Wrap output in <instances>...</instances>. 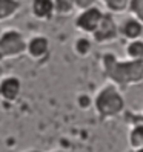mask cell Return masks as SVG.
Here are the masks:
<instances>
[{
  "label": "cell",
  "instance_id": "cell-1",
  "mask_svg": "<svg viewBox=\"0 0 143 152\" xmlns=\"http://www.w3.org/2000/svg\"><path fill=\"white\" fill-rule=\"evenodd\" d=\"M106 77L114 85L126 88L143 82V60H119L114 54L103 56Z\"/></svg>",
  "mask_w": 143,
  "mask_h": 152
},
{
  "label": "cell",
  "instance_id": "cell-2",
  "mask_svg": "<svg viewBox=\"0 0 143 152\" xmlns=\"http://www.w3.org/2000/svg\"><path fill=\"white\" fill-rule=\"evenodd\" d=\"M94 109L100 120H109L125 111V98L117 85L109 83L103 86L94 97Z\"/></svg>",
  "mask_w": 143,
  "mask_h": 152
},
{
  "label": "cell",
  "instance_id": "cell-3",
  "mask_svg": "<svg viewBox=\"0 0 143 152\" xmlns=\"http://www.w3.org/2000/svg\"><path fill=\"white\" fill-rule=\"evenodd\" d=\"M26 45L23 34L17 29H6L0 34V61L11 60L26 54Z\"/></svg>",
  "mask_w": 143,
  "mask_h": 152
},
{
  "label": "cell",
  "instance_id": "cell-4",
  "mask_svg": "<svg viewBox=\"0 0 143 152\" xmlns=\"http://www.w3.org/2000/svg\"><path fill=\"white\" fill-rule=\"evenodd\" d=\"M103 17H105V12L100 10L99 6L88 8V10L78 12L77 19H76V28L82 34L92 35L97 31V28L100 26Z\"/></svg>",
  "mask_w": 143,
  "mask_h": 152
},
{
  "label": "cell",
  "instance_id": "cell-5",
  "mask_svg": "<svg viewBox=\"0 0 143 152\" xmlns=\"http://www.w3.org/2000/svg\"><path fill=\"white\" fill-rule=\"evenodd\" d=\"M119 34H120V28L115 23L112 14L105 12V17H103L100 26L92 34V39L97 43H111L119 37Z\"/></svg>",
  "mask_w": 143,
  "mask_h": 152
},
{
  "label": "cell",
  "instance_id": "cell-6",
  "mask_svg": "<svg viewBox=\"0 0 143 152\" xmlns=\"http://www.w3.org/2000/svg\"><path fill=\"white\" fill-rule=\"evenodd\" d=\"M0 89H2V97L5 102H15L22 92V82L15 75H8L0 80Z\"/></svg>",
  "mask_w": 143,
  "mask_h": 152
},
{
  "label": "cell",
  "instance_id": "cell-7",
  "mask_svg": "<svg viewBox=\"0 0 143 152\" xmlns=\"http://www.w3.org/2000/svg\"><path fill=\"white\" fill-rule=\"evenodd\" d=\"M49 52V40L45 35H34L28 40L26 45V54L32 60H42Z\"/></svg>",
  "mask_w": 143,
  "mask_h": 152
},
{
  "label": "cell",
  "instance_id": "cell-8",
  "mask_svg": "<svg viewBox=\"0 0 143 152\" xmlns=\"http://www.w3.org/2000/svg\"><path fill=\"white\" fill-rule=\"evenodd\" d=\"M32 15L39 20H49L56 14L54 0H32L31 2Z\"/></svg>",
  "mask_w": 143,
  "mask_h": 152
},
{
  "label": "cell",
  "instance_id": "cell-9",
  "mask_svg": "<svg viewBox=\"0 0 143 152\" xmlns=\"http://www.w3.org/2000/svg\"><path fill=\"white\" fill-rule=\"evenodd\" d=\"M120 34L123 35L125 39H128V40L140 39L142 34H143V23L140 20H137L136 17H129V19H126L122 23Z\"/></svg>",
  "mask_w": 143,
  "mask_h": 152
},
{
  "label": "cell",
  "instance_id": "cell-10",
  "mask_svg": "<svg viewBox=\"0 0 143 152\" xmlns=\"http://www.w3.org/2000/svg\"><path fill=\"white\" fill-rule=\"evenodd\" d=\"M20 0H0V22L11 20L20 10Z\"/></svg>",
  "mask_w": 143,
  "mask_h": 152
},
{
  "label": "cell",
  "instance_id": "cell-11",
  "mask_svg": "<svg viewBox=\"0 0 143 152\" xmlns=\"http://www.w3.org/2000/svg\"><path fill=\"white\" fill-rule=\"evenodd\" d=\"M125 54L129 60H143V40H129L125 48Z\"/></svg>",
  "mask_w": 143,
  "mask_h": 152
},
{
  "label": "cell",
  "instance_id": "cell-12",
  "mask_svg": "<svg viewBox=\"0 0 143 152\" xmlns=\"http://www.w3.org/2000/svg\"><path fill=\"white\" fill-rule=\"evenodd\" d=\"M128 141H129V146L132 151H137V149L143 148V121L137 123L136 126L131 128Z\"/></svg>",
  "mask_w": 143,
  "mask_h": 152
},
{
  "label": "cell",
  "instance_id": "cell-13",
  "mask_svg": "<svg viewBox=\"0 0 143 152\" xmlns=\"http://www.w3.org/2000/svg\"><path fill=\"white\" fill-rule=\"evenodd\" d=\"M111 14H122L129 10L131 0H100Z\"/></svg>",
  "mask_w": 143,
  "mask_h": 152
},
{
  "label": "cell",
  "instance_id": "cell-14",
  "mask_svg": "<svg viewBox=\"0 0 143 152\" xmlns=\"http://www.w3.org/2000/svg\"><path fill=\"white\" fill-rule=\"evenodd\" d=\"M56 14L59 15H68L76 11V0H54Z\"/></svg>",
  "mask_w": 143,
  "mask_h": 152
},
{
  "label": "cell",
  "instance_id": "cell-15",
  "mask_svg": "<svg viewBox=\"0 0 143 152\" xmlns=\"http://www.w3.org/2000/svg\"><path fill=\"white\" fill-rule=\"evenodd\" d=\"M74 49L78 56H88L91 52V42L86 37H80L78 40H76L74 43Z\"/></svg>",
  "mask_w": 143,
  "mask_h": 152
},
{
  "label": "cell",
  "instance_id": "cell-16",
  "mask_svg": "<svg viewBox=\"0 0 143 152\" xmlns=\"http://www.w3.org/2000/svg\"><path fill=\"white\" fill-rule=\"evenodd\" d=\"M132 17H136L137 20L143 23V0H131L129 3V10Z\"/></svg>",
  "mask_w": 143,
  "mask_h": 152
},
{
  "label": "cell",
  "instance_id": "cell-17",
  "mask_svg": "<svg viewBox=\"0 0 143 152\" xmlns=\"http://www.w3.org/2000/svg\"><path fill=\"white\" fill-rule=\"evenodd\" d=\"M97 0H76V10L77 11H85L88 8L95 6Z\"/></svg>",
  "mask_w": 143,
  "mask_h": 152
},
{
  "label": "cell",
  "instance_id": "cell-18",
  "mask_svg": "<svg viewBox=\"0 0 143 152\" xmlns=\"http://www.w3.org/2000/svg\"><path fill=\"white\" fill-rule=\"evenodd\" d=\"M26 152H42V151H39V149H31V151H26Z\"/></svg>",
  "mask_w": 143,
  "mask_h": 152
},
{
  "label": "cell",
  "instance_id": "cell-19",
  "mask_svg": "<svg viewBox=\"0 0 143 152\" xmlns=\"http://www.w3.org/2000/svg\"><path fill=\"white\" fill-rule=\"evenodd\" d=\"M2 100H3V97H2V89H0V103H2Z\"/></svg>",
  "mask_w": 143,
  "mask_h": 152
},
{
  "label": "cell",
  "instance_id": "cell-20",
  "mask_svg": "<svg viewBox=\"0 0 143 152\" xmlns=\"http://www.w3.org/2000/svg\"><path fill=\"white\" fill-rule=\"evenodd\" d=\"M3 32V28H2V22H0V34Z\"/></svg>",
  "mask_w": 143,
  "mask_h": 152
},
{
  "label": "cell",
  "instance_id": "cell-21",
  "mask_svg": "<svg viewBox=\"0 0 143 152\" xmlns=\"http://www.w3.org/2000/svg\"><path fill=\"white\" fill-rule=\"evenodd\" d=\"M134 152H143V148H142V149H137V151H134Z\"/></svg>",
  "mask_w": 143,
  "mask_h": 152
},
{
  "label": "cell",
  "instance_id": "cell-22",
  "mask_svg": "<svg viewBox=\"0 0 143 152\" xmlns=\"http://www.w3.org/2000/svg\"><path fill=\"white\" fill-rule=\"evenodd\" d=\"M56 152H60V151H56Z\"/></svg>",
  "mask_w": 143,
  "mask_h": 152
}]
</instances>
